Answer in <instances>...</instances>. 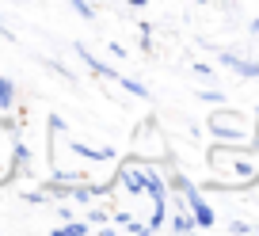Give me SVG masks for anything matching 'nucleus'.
Returning a JSON list of instances; mask_svg holds the SVG:
<instances>
[{
  "label": "nucleus",
  "mask_w": 259,
  "mask_h": 236,
  "mask_svg": "<svg viewBox=\"0 0 259 236\" xmlns=\"http://www.w3.org/2000/svg\"><path fill=\"white\" fill-rule=\"evenodd\" d=\"M210 168L218 171V187H251L259 183V149L244 141H221L210 149Z\"/></svg>",
  "instance_id": "1"
},
{
  "label": "nucleus",
  "mask_w": 259,
  "mask_h": 236,
  "mask_svg": "<svg viewBox=\"0 0 259 236\" xmlns=\"http://www.w3.org/2000/svg\"><path fill=\"white\" fill-rule=\"evenodd\" d=\"M92 225H111V213H107V210H92L88 213V228Z\"/></svg>",
  "instance_id": "10"
},
{
  "label": "nucleus",
  "mask_w": 259,
  "mask_h": 236,
  "mask_svg": "<svg viewBox=\"0 0 259 236\" xmlns=\"http://www.w3.org/2000/svg\"><path fill=\"white\" fill-rule=\"evenodd\" d=\"M0 38H12V31H8V27H4V23H0Z\"/></svg>",
  "instance_id": "13"
},
{
  "label": "nucleus",
  "mask_w": 259,
  "mask_h": 236,
  "mask_svg": "<svg viewBox=\"0 0 259 236\" xmlns=\"http://www.w3.org/2000/svg\"><path fill=\"white\" fill-rule=\"evenodd\" d=\"M12 107H16V84L8 76H0V114L12 111Z\"/></svg>",
  "instance_id": "5"
},
{
  "label": "nucleus",
  "mask_w": 259,
  "mask_h": 236,
  "mask_svg": "<svg viewBox=\"0 0 259 236\" xmlns=\"http://www.w3.org/2000/svg\"><path fill=\"white\" fill-rule=\"evenodd\" d=\"M206 130L213 133L218 141H248V126H244V118L236 111H213L210 118H206Z\"/></svg>",
  "instance_id": "2"
},
{
  "label": "nucleus",
  "mask_w": 259,
  "mask_h": 236,
  "mask_svg": "<svg viewBox=\"0 0 259 236\" xmlns=\"http://www.w3.org/2000/svg\"><path fill=\"white\" fill-rule=\"evenodd\" d=\"M171 228H176V232H191L194 217H191V213H176V217H171Z\"/></svg>",
  "instance_id": "8"
},
{
  "label": "nucleus",
  "mask_w": 259,
  "mask_h": 236,
  "mask_svg": "<svg viewBox=\"0 0 259 236\" xmlns=\"http://www.w3.org/2000/svg\"><path fill=\"white\" fill-rule=\"evenodd\" d=\"M218 61L225 69H233L236 76H244V80H251V76H259V65L255 61H244L240 54H229V50H218Z\"/></svg>",
  "instance_id": "3"
},
{
  "label": "nucleus",
  "mask_w": 259,
  "mask_h": 236,
  "mask_svg": "<svg viewBox=\"0 0 259 236\" xmlns=\"http://www.w3.org/2000/svg\"><path fill=\"white\" fill-rule=\"evenodd\" d=\"M198 96H202V103H225L221 91H198Z\"/></svg>",
  "instance_id": "12"
},
{
  "label": "nucleus",
  "mask_w": 259,
  "mask_h": 236,
  "mask_svg": "<svg viewBox=\"0 0 259 236\" xmlns=\"http://www.w3.org/2000/svg\"><path fill=\"white\" fill-rule=\"evenodd\" d=\"M114 80H118L122 88L130 91V96H138V99H149V88H145V84H138V80H130V76H122V73L114 76Z\"/></svg>",
  "instance_id": "6"
},
{
  "label": "nucleus",
  "mask_w": 259,
  "mask_h": 236,
  "mask_svg": "<svg viewBox=\"0 0 259 236\" xmlns=\"http://www.w3.org/2000/svg\"><path fill=\"white\" fill-rule=\"evenodd\" d=\"M130 4H134V8H145V4H149V0H130Z\"/></svg>",
  "instance_id": "14"
},
{
  "label": "nucleus",
  "mask_w": 259,
  "mask_h": 236,
  "mask_svg": "<svg viewBox=\"0 0 259 236\" xmlns=\"http://www.w3.org/2000/svg\"><path fill=\"white\" fill-rule=\"evenodd\" d=\"M12 175H19V179H27V175H34L31 171V149H27V141H16L12 145Z\"/></svg>",
  "instance_id": "4"
},
{
  "label": "nucleus",
  "mask_w": 259,
  "mask_h": 236,
  "mask_svg": "<svg viewBox=\"0 0 259 236\" xmlns=\"http://www.w3.org/2000/svg\"><path fill=\"white\" fill-rule=\"evenodd\" d=\"M84 232H88V221H65L54 236H84Z\"/></svg>",
  "instance_id": "7"
},
{
  "label": "nucleus",
  "mask_w": 259,
  "mask_h": 236,
  "mask_svg": "<svg viewBox=\"0 0 259 236\" xmlns=\"http://www.w3.org/2000/svg\"><path fill=\"white\" fill-rule=\"evenodd\" d=\"M191 69H194V73H198V76H206V80H213V69H210V65H206V61H194V65H191Z\"/></svg>",
  "instance_id": "11"
},
{
  "label": "nucleus",
  "mask_w": 259,
  "mask_h": 236,
  "mask_svg": "<svg viewBox=\"0 0 259 236\" xmlns=\"http://www.w3.org/2000/svg\"><path fill=\"white\" fill-rule=\"evenodd\" d=\"M69 4H73V12H76L80 19H96V8H92L88 0H69Z\"/></svg>",
  "instance_id": "9"
},
{
  "label": "nucleus",
  "mask_w": 259,
  "mask_h": 236,
  "mask_svg": "<svg viewBox=\"0 0 259 236\" xmlns=\"http://www.w3.org/2000/svg\"><path fill=\"white\" fill-rule=\"evenodd\" d=\"M198 4H210V0H198Z\"/></svg>",
  "instance_id": "15"
}]
</instances>
